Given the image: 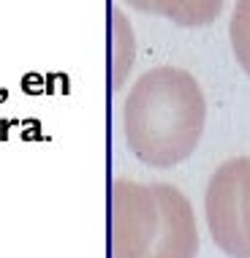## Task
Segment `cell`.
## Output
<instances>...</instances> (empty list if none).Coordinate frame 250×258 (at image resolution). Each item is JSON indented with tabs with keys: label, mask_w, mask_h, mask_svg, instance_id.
<instances>
[{
	"label": "cell",
	"mask_w": 250,
	"mask_h": 258,
	"mask_svg": "<svg viewBox=\"0 0 250 258\" xmlns=\"http://www.w3.org/2000/svg\"><path fill=\"white\" fill-rule=\"evenodd\" d=\"M125 3L144 14L166 17L179 27L212 25L218 14L223 11V0H125Z\"/></svg>",
	"instance_id": "5"
},
{
	"label": "cell",
	"mask_w": 250,
	"mask_h": 258,
	"mask_svg": "<svg viewBox=\"0 0 250 258\" xmlns=\"http://www.w3.org/2000/svg\"><path fill=\"white\" fill-rule=\"evenodd\" d=\"M136 57V38L134 27L125 19L120 9H112V85L120 90L128 79L131 68H134Z\"/></svg>",
	"instance_id": "6"
},
{
	"label": "cell",
	"mask_w": 250,
	"mask_h": 258,
	"mask_svg": "<svg viewBox=\"0 0 250 258\" xmlns=\"http://www.w3.org/2000/svg\"><path fill=\"white\" fill-rule=\"evenodd\" d=\"M112 258H147L161 231V201L152 185L117 177L112 182Z\"/></svg>",
	"instance_id": "3"
},
{
	"label": "cell",
	"mask_w": 250,
	"mask_h": 258,
	"mask_svg": "<svg viewBox=\"0 0 250 258\" xmlns=\"http://www.w3.org/2000/svg\"><path fill=\"white\" fill-rule=\"evenodd\" d=\"M207 122V101L196 76L177 66L150 68L122 103L125 144L136 160L171 169L196 152Z\"/></svg>",
	"instance_id": "1"
},
{
	"label": "cell",
	"mask_w": 250,
	"mask_h": 258,
	"mask_svg": "<svg viewBox=\"0 0 250 258\" xmlns=\"http://www.w3.org/2000/svg\"><path fill=\"white\" fill-rule=\"evenodd\" d=\"M228 38L239 68L250 76V0H237L228 22Z\"/></svg>",
	"instance_id": "7"
},
{
	"label": "cell",
	"mask_w": 250,
	"mask_h": 258,
	"mask_svg": "<svg viewBox=\"0 0 250 258\" xmlns=\"http://www.w3.org/2000/svg\"><path fill=\"white\" fill-rule=\"evenodd\" d=\"M161 201V231L147 258H196L199 255V226L191 201L174 185H152Z\"/></svg>",
	"instance_id": "4"
},
{
	"label": "cell",
	"mask_w": 250,
	"mask_h": 258,
	"mask_svg": "<svg viewBox=\"0 0 250 258\" xmlns=\"http://www.w3.org/2000/svg\"><path fill=\"white\" fill-rule=\"evenodd\" d=\"M204 212L210 236L220 253L250 258V155L228 158L212 171Z\"/></svg>",
	"instance_id": "2"
}]
</instances>
